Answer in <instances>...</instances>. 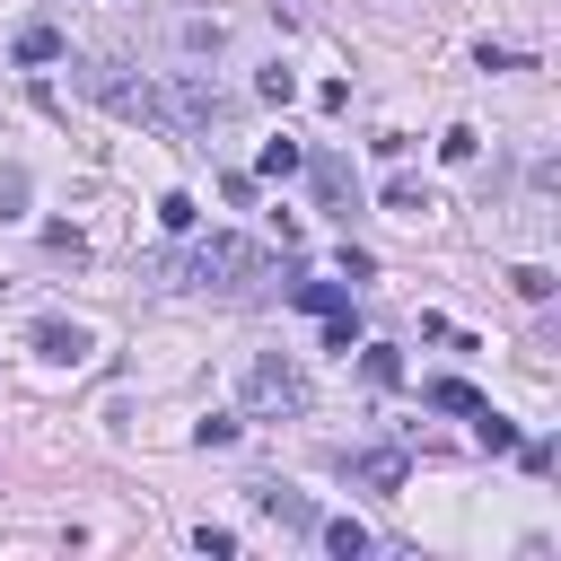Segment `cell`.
I'll return each mask as SVG.
<instances>
[{"instance_id":"cell-1","label":"cell","mask_w":561,"mask_h":561,"mask_svg":"<svg viewBox=\"0 0 561 561\" xmlns=\"http://www.w3.org/2000/svg\"><path fill=\"white\" fill-rule=\"evenodd\" d=\"M167 272H175V280H193V289H254L272 263H263V245H245V237H228V228H219V237H202L193 254H175Z\"/></svg>"},{"instance_id":"cell-2","label":"cell","mask_w":561,"mask_h":561,"mask_svg":"<svg viewBox=\"0 0 561 561\" xmlns=\"http://www.w3.org/2000/svg\"><path fill=\"white\" fill-rule=\"evenodd\" d=\"M158 96H167V131H202V123H219V114H228V96H219L202 70H167V88H158Z\"/></svg>"},{"instance_id":"cell-3","label":"cell","mask_w":561,"mask_h":561,"mask_svg":"<svg viewBox=\"0 0 561 561\" xmlns=\"http://www.w3.org/2000/svg\"><path fill=\"white\" fill-rule=\"evenodd\" d=\"M307 403V386H298V368L280 359V351H263L254 368H245V412H298Z\"/></svg>"},{"instance_id":"cell-4","label":"cell","mask_w":561,"mask_h":561,"mask_svg":"<svg viewBox=\"0 0 561 561\" xmlns=\"http://www.w3.org/2000/svg\"><path fill=\"white\" fill-rule=\"evenodd\" d=\"M96 342H88V324H70V316H35V359H53V368H79Z\"/></svg>"},{"instance_id":"cell-5","label":"cell","mask_w":561,"mask_h":561,"mask_svg":"<svg viewBox=\"0 0 561 561\" xmlns=\"http://www.w3.org/2000/svg\"><path fill=\"white\" fill-rule=\"evenodd\" d=\"M342 473L368 491H403V447H359V456H342Z\"/></svg>"},{"instance_id":"cell-6","label":"cell","mask_w":561,"mask_h":561,"mask_svg":"<svg viewBox=\"0 0 561 561\" xmlns=\"http://www.w3.org/2000/svg\"><path fill=\"white\" fill-rule=\"evenodd\" d=\"M254 508H263L272 526H289V535H316V500H307V491H280V482H263V491H254Z\"/></svg>"},{"instance_id":"cell-7","label":"cell","mask_w":561,"mask_h":561,"mask_svg":"<svg viewBox=\"0 0 561 561\" xmlns=\"http://www.w3.org/2000/svg\"><path fill=\"white\" fill-rule=\"evenodd\" d=\"M316 535H324L333 561H359V552H368V526H359V517H316Z\"/></svg>"},{"instance_id":"cell-8","label":"cell","mask_w":561,"mask_h":561,"mask_svg":"<svg viewBox=\"0 0 561 561\" xmlns=\"http://www.w3.org/2000/svg\"><path fill=\"white\" fill-rule=\"evenodd\" d=\"M421 403H438V412H465V421L482 412V394H473L465 377H430V386H421Z\"/></svg>"},{"instance_id":"cell-9","label":"cell","mask_w":561,"mask_h":561,"mask_svg":"<svg viewBox=\"0 0 561 561\" xmlns=\"http://www.w3.org/2000/svg\"><path fill=\"white\" fill-rule=\"evenodd\" d=\"M18 61H26V70H35V61H61V26H44V18L18 26Z\"/></svg>"},{"instance_id":"cell-10","label":"cell","mask_w":561,"mask_h":561,"mask_svg":"<svg viewBox=\"0 0 561 561\" xmlns=\"http://www.w3.org/2000/svg\"><path fill=\"white\" fill-rule=\"evenodd\" d=\"M289 298H298L307 316H342V307H351V289H342V280H298Z\"/></svg>"},{"instance_id":"cell-11","label":"cell","mask_w":561,"mask_h":561,"mask_svg":"<svg viewBox=\"0 0 561 561\" xmlns=\"http://www.w3.org/2000/svg\"><path fill=\"white\" fill-rule=\"evenodd\" d=\"M473 438H482L491 456H517V421H508V412H491V403L473 412Z\"/></svg>"},{"instance_id":"cell-12","label":"cell","mask_w":561,"mask_h":561,"mask_svg":"<svg viewBox=\"0 0 561 561\" xmlns=\"http://www.w3.org/2000/svg\"><path fill=\"white\" fill-rule=\"evenodd\" d=\"M359 368H368V386H403V351H386V342H368Z\"/></svg>"},{"instance_id":"cell-13","label":"cell","mask_w":561,"mask_h":561,"mask_svg":"<svg viewBox=\"0 0 561 561\" xmlns=\"http://www.w3.org/2000/svg\"><path fill=\"white\" fill-rule=\"evenodd\" d=\"M175 44H184V53H219V18H184Z\"/></svg>"},{"instance_id":"cell-14","label":"cell","mask_w":561,"mask_h":561,"mask_svg":"<svg viewBox=\"0 0 561 561\" xmlns=\"http://www.w3.org/2000/svg\"><path fill=\"white\" fill-rule=\"evenodd\" d=\"M254 96H263V105H289V96H298V70H280V61H272V70L254 79Z\"/></svg>"},{"instance_id":"cell-15","label":"cell","mask_w":561,"mask_h":561,"mask_svg":"<svg viewBox=\"0 0 561 561\" xmlns=\"http://www.w3.org/2000/svg\"><path fill=\"white\" fill-rule=\"evenodd\" d=\"M508 289H517V298H535V307H543V298H552V272H543V263H517V272H508Z\"/></svg>"},{"instance_id":"cell-16","label":"cell","mask_w":561,"mask_h":561,"mask_svg":"<svg viewBox=\"0 0 561 561\" xmlns=\"http://www.w3.org/2000/svg\"><path fill=\"white\" fill-rule=\"evenodd\" d=\"M254 167H263V175H298V140H263Z\"/></svg>"},{"instance_id":"cell-17","label":"cell","mask_w":561,"mask_h":561,"mask_svg":"<svg viewBox=\"0 0 561 561\" xmlns=\"http://www.w3.org/2000/svg\"><path fill=\"white\" fill-rule=\"evenodd\" d=\"M316 193L342 202V193H351V167H342V158H316Z\"/></svg>"},{"instance_id":"cell-18","label":"cell","mask_w":561,"mask_h":561,"mask_svg":"<svg viewBox=\"0 0 561 561\" xmlns=\"http://www.w3.org/2000/svg\"><path fill=\"white\" fill-rule=\"evenodd\" d=\"M386 210H403V219H421V210H430V193H421V184H403V175H394V184H386Z\"/></svg>"},{"instance_id":"cell-19","label":"cell","mask_w":561,"mask_h":561,"mask_svg":"<svg viewBox=\"0 0 561 561\" xmlns=\"http://www.w3.org/2000/svg\"><path fill=\"white\" fill-rule=\"evenodd\" d=\"M351 342H359V316H351V307H342V316H324V351H342V359H351Z\"/></svg>"},{"instance_id":"cell-20","label":"cell","mask_w":561,"mask_h":561,"mask_svg":"<svg viewBox=\"0 0 561 561\" xmlns=\"http://www.w3.org/2000/svg\"><path fill=\"white\" fill-rule=\"evenodd\" d=\"M193 447H237V412H210V421L193 430Z\"/></svg>"},{"instance_id":"cell-21","label":"cell","mask_w":561,"mask_h":561,"mask_svg":"<svg viewBox=\"0 0 561 561\" xmlns=\"http://www.w3.org/2000/svg\"><path fill=\"white\" fill-rule=\"evenodd\" d=\"M473 149H482V140H473V131H465V123H456V131H447V140H438V158H447V167H473Z\"/></svg>"},{"instance_id":"cell-22","label":"cell","mask_w":561,"mask_h":561,"mask_svg":"<svg viewBox=\"0 0 561 561\" xmlns=\"http://www.w3.org/2000/svg\"><path fill=\"white\" fill-rule=\"evenodd\" d=\"M193 552H210V561H228V552H237V535H228V526H193Z\"/></svg>"},{"instance_id":"cell-23","label":"cell","mask_w":561,"mask_h":561,"mask_svg":"<svg viewBox=\"0 0 561 561\" xmlns=\"http://www.w3.org/2000/svg\"><path fill=\"white\" fill-rule=\"evenodd\" d=\"M158 219H167V228L184 237V228H193V193H167V202H158Z\"/></svg>"},{"instance_id":"cell-24","label":"cell","mask_w":561,"mask_h":561,"mask_svg":"<svg viewBox=\"0 0 561 561\" xmlns=\"http://www.w3.org/2000/svg\"><path fill=\"white\" fill-rule=\"evenodd\" d=\"M18 202H26V175H18V167H9V175H0V219H9V210H18Z\"/></svg>"}]
</instances>
